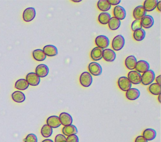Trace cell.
Listing matches in <instances>:
<instances>
[{"instance_id":"cell-2","label":"cell","mask_w":161,"mask_h":142,"mask_svg":"<svg viewBox=\"0 0 161 142\" xmlns=\"http://www.w3.org/2000/svg\"><path fill=\"white\" fill-rule=\"evenodd\" d=\"M125 38L121 34L116 36L112 41V48L115 51L121 50L125 45Z\"/></svg>"},{"instance_id":"cell-34","label":"cell","mask_w":161,"mask_h":142,"mask_svg":"<svg viewBox=\"0 0 161 142\" xmlns=\"http://www.w3.org/2000/svg\"><path fill=\"white\" fill-rule=\"evenodd\" d=\"M142 20L141 19H135L133 21L131 24V29L133 31H137L138 29H142Z\"/></svg>"},{"instance_id":"cell-25","label":"cell","mask_w":161,"mask_h":142,"mask_svg":"<svg viewBox=\"0 0 161 142\" xmlns=\"http://www.w3.org/2000/svg\"><path fill=\"white\" fill-rule=\"evenodd\" d=\"M32 54H33V58L38 61H44L47 57V56L44 53L43 51L40 49H37L34 50L33 51Z\"/></svg>"},{"instance_id":"cell-23","label":"cell","mask_w":161,"mask_h":142,"mask_svg":"<svg viewBox=\"0 0 161 142\" xmlns=\"http://www.w3.org/2000/svg\"><path fill=\"white\" fill-rule=\"evenodd\" d=\"M137 61L135 56L131 55L128 56L125 59V65L126 68L130 70H132L135 68Z\"/></svg>"},{"instance_id":"cell-40","label":"cell","mask_w":161,"mask_h":142,"mask_svg":"<svg viewBox=\"0 0 161 142\" xmlns=\"http://www.w3.org/2000/svg\"><path fill=\"white\" fill-rule=\"evenodd\" d=\"M156 82L158 84H161V75H159L156 78Z\"/></svg>"},{"instance_id":"cell-17","label":"cell","mask_w":161,"mask_h":142,"mask_svg":"<svg viewBox=\"0 0 161 142\" xmlns=\"http://www.w3.org/2000/svg\"><path fill=\"white\" fill-rule=\"evenodd\" d=\"M103 49L99 47H95L91 52V57L94 61H99L103 58Z\"/></svg>"},{"instance_id":"cell-36","label":"cell","mask_w":161,"mask_h":142,"mask_svg":"<svg viewBox=\"0 0 161 142\" xmlns=\"http://www.w3.org/2000/svg\"><path fill=\"white\" fill-rule=\"evenodd\" d=\"M66 142H79V138L76 134L68 136L66 138Z\"/></svg>"},{"instance_id":"cell-9","label":"cell","mask_w":161,"mask_h":142,"mask_svg":"<svg viewBox=\"0 0 161 142\" xmlns=\"http://www.w3.org/2000/svg\"><path fill=\"white\" fill-rule=\"evenodd\" d=\"M142 76L140 73L136 71H131L128 74V79L130 80L131 83L134 84H138L141 83Z\"/></svg>"},{"instance_id":"cell-8","label":"cell","mask_w":161,"mask_h":142,"mask_svg":"<svg viewBox=\"0 0 161 142\" xmlns=\"http://www.w3.org/2000/svg\"><path fill=\"white\" fill-rule=\"evenodd\" d=\"M26 80L28 84L31 86H37L40 82V78L35 73H29L26 76Z\"/></svg>"},{"instance_id":"cell-44","label":"cell","mask_w":161,"mask_h":142,"mask_svg":"<svg viewBox=\"0 0 161 142\" xmlns=\"http://www.w3.org/2000/svg\"><path fill=\"white\" fill-rule=\"evenodd\" d=\"M72 1H73V2H75V3H79V2H80V1H81V0H79V1H75V0H73Z\"/></svg>"},{"instance_id":"cell-22","label":"cell","mask_w":161,"mask_h":142,"mask_svg":"<svg viewBox=\"0 0 161 142\" xmlns=\"http://www.w3.org/2000/svg\"><path fill=\"white\" fill-rule=\"evenodd\" d=\"M141 20H142V27L145 28H151L154 23L153 18L150 15H145Z\"/></svg>"},{"instance_id":"cell-1","label":"cell","mask_w":161,"mask_h":142,"mask_svg":"<svg viewBox=\"0 0 161 142\" xmlns=\"http://www.w3.org/2000/svg\"><path fill=\"white\" fill-rule=\"evenodd\" d=\"M155 79V73L153 70L148 69L143 73L142 75L141 82L143 85H148L151 84Z\"/></svg>"},{"instance_id":"cell-13","label":"cell","mask_w":161,"mask_h":142,"mask_svg":"<svg viewBox=\"0 0 161 142\" xmlns=\"http://www.w3.org/2000/svg\"><path fill=\"white\" fill-rule=\"evenodd\" d=\"M146 13H147V11H145L143 6L140 5V6H136L134 9L133 15L134 18H135V19H142L145 15H147Z\"/></svg>"},{"instance_id":"cell-15","label":"cell","mask_w":161,"mask_h":142,"mask_svg":"<svg viewBox=\"0 0 161 142\" xmlns=\"http://www.w3.org/2000/svg\"><path fill=\"white\" fill-rule=\"evenodd\" d=\"M116 53L115 52L111 49H105L103 51V58L105 61L108 62H111L114 61L116 59Z\"/></svg>"},{"instance_id":"cell-39","label":"cell","mask_w":161,"mask_h":142,"mask_svg":"<svg viewBox=\"0 0 161 142\" xmlns=\"http://www.w3.org/2000/svg\"><path fill=\"white\" fill-rule=\"evenodd\" d=\"M108 1L111 5H114V6L118 5L121 2L120 0H108Z\"/></svg>"},{"instance_id":"cell-12","label":"cell","mask_w":161,"mask_h":142,"mask_svg":"<svg viewBox=\"0 0 161 142\" xmlns=\"http://www.w3.org/2000/svg\"><path fill=\"white\" fill-rule=\"evenodd\" d=\"M150 65L147 61L145 60H140L139 61H137L135 69H136V71H137L138 73H143L148 71Z\"/></svg>"},{"instance_id":"cell-21","label":"cell","mask_w":161,"mask_h":142,"mask_svg":"<svg viewBox=\"0 0 161 142\" xmlns=\"http://www.w3.org/2000/svg\"><path fill=\"white\" fill-rule=\"evenodd\" d=\"M157 133L155 129L152 128H147L143 132V137L147 141H151L155 139Z\"/></svg>"},{"instance_id":"cell-35","label":"cell","mask_w":161,"mask_h":142,"mask_svg":"<svg viewBox=\"0 0 161 142\" xmlns=\"http://www.w3.org/2000/svg\"><path fill=\"white\" fill-rule=\"evenodd\" d=\"M25 142H38L36 136L33 133L28 134L24 139Z\"/></svg>"},{"instance_id":"cell-31","label":"cell","mask_w":161,"mask_h":142,"mask_svg":"<svg viewBox=\"0 0 161 142\" xmlns=\"http://www.w3.org/2000/svg\"><path fill=\"white\" fill-rule=\"evenodd\" d=\"M149 91L154 95H158L161 93V86L157 83H152L148 88Z\"/></svg>"},{"instance_id":"cell-18","label":"cell","mask_w":161,"mask_h":142,"mask_svg":"<svg viewBox=\"0 0 161 142\" xmlns=\"http://www.w3.org/2000/svg\"><path fill=\"white\" fill-rule=\"evenodd\" d=\"M43 51L45 55L48 56H55L58 54L57 48H56V46L52 44L45 46L43 47Z\"/></svg>"},{"instance_id":"cell-41","label":"cell","mask_w":161,"mask_h":142,"mask_svg":"<svg viewBox=\"0 0 161 142\" xmlns=\"http://www.w3.org/2000/svg\"><path fill=\"white\" fill-rule=\"evenodd\" d=\"M157 8H158V11H161V1H158V3H157Z\"/></svg>"},{"instance_id":"cell-16","label":"cell","mask_w":161,"mask_h":142,"mask_svg":"<svg viewBox=\"0 0 161 142\" xmlns=\"http://www.w3.org/2000/svg\"><path fill=\"white\" fill-rule=\"evenodd\" d=\"M47 124L52 128H56L61 125L58 116H49L47 119Z\"/></svg>"},{"instance_id":"cell-3","label":"cell","mask_w":161,"mask_h":142,"mask_svg":"<svg viewBox=\"0 0 161 142\" xmlns=\"http://www.w3.org/2000/svg\"><path fill=\"white\" fill-rule=\"evenodd\" d=\"M81 85L84 87H89L92 83V77L89 72H83L79 78Z\"/></svg>"},{"instance_id":"cell-38","label":"cell","mask_w":161,"mask_h":142,"mask_svg":"<svg viewBox=\"0 0 161 142\" xmlns=\"http://www.w3.org/2000/svg\"><path fill=\"white\" fill-rule=\"evenodd\" d=\"M135 142H148V141L146 140L142 136H138L136 138Z\"/></svg>"},{"instance_id":"cell-5","label":"cell","mask_w":161,"mask_h":142,"mask_svg":"<svg viewBox=\"0 0 161 142\" xmlns=\"http://www.w3.org/2000/svg\"><path fill=\"white\" fill-rule=\"evenodd\" d=\"M96 44L100 48H107L109 44V40L108 38L104 35H100L95 39Z\"/></svg>"},{"instance_id":"cell-6","label":"cell","mask_w":161,"mask_h":142,"mask_svg":"<svg viewBox=\"0 0 161 142\" xmlns=\"http://www.w3.org/2000/svg\"><path fill=\"white\" fill-rule=\"evenodd\" d=\"M88 69L90 72L89 73L94 76H99L102 73V67L96 62H91L89 63Z\"/></svg>"},{"instance_id":"cell-27","label":"cell","mask_w":161,"mask_h":142,"mask_svg":"<svg viewBox=\"0 0 161 142\" xmlns=\"http://www.w3.org/2000/svg\"><path fill=\"white\" fill-rule=\"evenodd\" d=\"M97 8L102 11L106 12L110 9L111 5L109 3L108 0H99L97 3Z\"/></svg>"},{"instance_id":"cell-4","label":"cell","mask_w":161,"mask_h":142,"mask_svg":"<svg viewBox=\"0 0 161 142\" xmlns=\"http://www.w3.org/2000/svg\"><path fill=\"white\" fill-rule=\"evenodd\" d=\"M119 88L123 91H127L131 88V83L126 76H121L118 80Z\"/></svg>"},{"instance_id":"cell-24","label":"cell","mask_w":161,"mask_h":142,"mask_svg":"<svg viewBox=\"0 0 161 142\" xmlns=\"http://www.w3.org/2000/svg\"><path fill=\"white\" fill-rule=\"evenodd\" d=\"M157 0H146L144 1L143 8L146 11H152L157 8Z\"/></svg>"},{"instance_id":"cell-7","label":"cell","mask_w":161,"mask_h":142,"mask_svg":"<svg viewBox=\"0 0 161 142\" xmlns=\"http://www.w3.org/2000/svg\"><path fill=\"white\" fill-rule=\"evenodd\" d=\"M36 16V11L33 8H28L25 9L23 13V20L26 22L32 21Z\"/></svg>"},{"instance_id":"cell-29","label":"cell","mask_w":161,"mask_h":142,"mask_svg":"<svg viewBox=\"0 0 161 142\" xmlns=\"http://www.w3.org/2000/svg\"><path fill=\"white\" fill-rule=\"evenodd\" d=\"M108 25H109V28H110V29L116 30L119 28V26L121 25V21L118 19H117L114 17H112L110 18V19L108 22Z\"/></svg>"},{"instance_id":"cell-20","label":"cell","mask_w":161,"mask_h":142,"mask_svg":"<svg viewBox=\"0 0 161 142\" xmlns=\"http://www.w3.org/2000/svg\"><path fill=\"white\" fill-rule=\"evenodd\" d=\"M140 92L136 88H130L126 92V97L129 100H135L140 96Z\"/></svg>"},{"instance_id":"cell-32","label":"cell","mask_w":161,"mask_h":142,"mask_svg":"<svg viewBox=\"0 0 161 142\" xmlns=\"http://www.w3.org/2000/svg\"><path fill=\"white\" fill-rule=\"evenodd\" d=\"M53 133V129L47 124H44L41 129V134L44 138L50 137Z\"/></svg>"},{"instance_id":"cell-26","label":"cell","mask_w":161,"mask_h":142,"mask_svg":"<svg viewBox=\"0 0 161 142\" xmlns=\"http://www.w3.org/2000/svg\"><path fill=\"white\" fill-rule=\"evenodd\" d=\"M12 99L16 103H22L25 100V95L23 93L19 91H14L11 94Z\"/></svg>"},{"instance_id":"cell-43","label":"cell","mask_w":161,"mask_h":142,"mask_svg":"<svg viewBox=\"0 0 161 142\" xmlns=\"http://www.w3.org/2000/svg\"><path fill=\"white\" fill-rule=\"evenodd\" d=\"M160 96H161V94H158V101L159 103H161V100H160Z\"/></svg>"},{"instance_id":"cell-10","label":"cell","mask_w":161,"mask_h":142,"mask_svg":"<svg viewBox=\"0 0 161 142\" xmlns=\"http://www.w3.org/2000/svg\"><path fill=\"white\" fill-rule=\"evenodd\" d=\"M58 118H59L61 124L64 125V126L72 124V121H73L72 117L70 114L67 113H65V112L61 113Z\"/></svg>"},{"instance_id":"cell-33","label":"cell","mask_w":161,"mask_h":142,"mask_svg":"<svg viewBox=\"0 0 161 142\" xmlns=\"http://www.w3.org/2000/svg\"><path fill=\"white\" fill-rule=\"evenodd\" d=\"M145 37V31L143 29H140L137 31H134L133 33V38L137 41H142Z\"/></svg>"},{"instance_id":"cell-37","label":"cell","mask_w":161,"mask_h":142,"mask_svg":"<svg viewBox=\"0 0 161 142\" xmlns=\"http://www.w3.org/2000/svg\"><path fill=\"white\" fill-rule=\"evenodd\" d=\"M55 142H66L65 136L61 134H57L55 138Z\"/></svg>"},{"instance_id":"cell-14","label":"cell","mask_w":161,"mask_h":142,"mask_svg":"<svg viewBox=\"0 0 161 142\" xmlns=\"http://www.w3.org/2000/svg\"><path fill=\"white\" fill-rule=\"evenodd\" d=\"M114 17L118 19L119 20L124 19L126 17V13L125 9L121 6H116L113 10Z\"/></svg>"},{"instance_id":"cell-19","label":"cell","mask_w":161,"mask_h":142,"mask_svg":"<svg viewBox=\"0 0 161 142\" xmlns=\"http://www.w3.org/2000/svg\"><path fill=\"white\" fill-rule=\"evenodd\" d=\"M62 133L64 136H70L72 134H76L78 132L76 126L74 124H70L64 126L62 129Z\"/></svg>"},{"instance_id":"cell-42","label":"cell","mask_w":161,"mask_h":142,"mask_svg":"<svg viewBox=\"0 0 161 142\" xmlns=\"http://www.w3.org/2000/svg\"><path fill=\"white\" fill-rule=\"evenodd\" d=\"M42 142H53V141L50 139H45L43 140Z\"/></svg>"},{"instance_id":"cell-28","label":"cell","mask_w":161,"mask_h":142,"mask_svg":"<svg viewBox=\"0 0 161 142\" xmlns=\"http://www.w3.org/2000/svg\"><path fill=\"white\" fill-rule=\"evenodd\" d=\"M29 86L28 83H27L25 79H18L14 84L15 88L19 90H25Z\"/></svg>"},{"instance_id":"cell-30","label":"cell","mask_w":161,"mask_h":142,"mask_svg":"<svg viewBox=\"0 0 161 142\" xmlns=\"http://www.w3.org/2000/svg\"><path fill=\"white\" fill-rule=\"evenodd\" d=\"M111 18V15L107 12H103L99 14L98 16V21L102 24H106L108 23Z\"/></svg>"},{"instance_id":"cell-11","label":"cell","mask_w":161,"mask_h":142,"mask_svg":"<svg viewBox=\"0 0 161 142\" xmlns=\"http://www.w3.org/2000/svg\"><path fill=\"white\" fill-rule=\"evenodd\" d=\"M35 72H36L35 73L38 77L44 78L48 75L49 72V69L47 65L44 64H41L36 66Z\"/></svg>"}]
</instances>
